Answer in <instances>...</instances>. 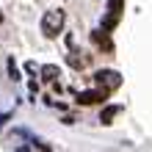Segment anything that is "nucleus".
Returning <instances> with one entry per match:
<instances>
[{"label": "nucleus", "mask_w": 152, "mask_h": 152, "mask_svg": "<svg viewBox=\"0 0 152 152\" xmlns=\"http://www.w3.org/2000/svg\"><path fill=\"white\" fill-rule=\"evenodd\" d=\"M61 28H64V8H50V11H44L42 17V33L47 39H56Z\"/></svg>", "instance_id": "nucleus-1"}, {"label": "nucleus", "mask_w": 152, "mask_h": 152, "mask_svg": "<svg viewBox=\"0 0 152 152\" xmlns=\"http://www.w3.org/2000/svg\"><path fill=\"white\" fill-rule=\"evenodd\" d=\"M94 83L111 94V91H116V88L122 86V75L116 72V69H100V72H94Z\"/></svg>", "instance_id": "nucleus-2"}, {"label": "nucleus", "mask_w": 152, "mask_h": 152, "mask_svg": "<svg viewBox=\"0 0 152 152\" xmlns=\"http://www.w3.org/2000/svg\"><path fill=\"white\" fill-rule=\"evenodd\" d=\"M105 100H108V91L105 88H91V91H77V105H102Z\"/></svg>", "instance_id": "nucleus-3"}, {"label": "nucleus", "mask_w": 152, "mask_h": 152, "mask_svg": "<svg viewBox=\"0 0 152 152\" xmlns=\"http://www.w3.org/2000/svg\"><path fill=\"white\" fill-rule=\"evenodd\" d=\"M122 11H124V0H108V14H105V20H102V28L113 31L116 22H119V17H122Z\"/></svg>", "instance_id": "nucleus-4"}, {"label": "nucleus", "mask_w": 152, "mask_h": 152, "mask_svg": "<svg viewBox=\"0 0 152 152\" xmlns=\"http://www.w3.org/2000/svg\"><path fill=\"white\" fill-rule=\"evenodd\" d=\"M91 39H94V44H97L100 50L113 53V42H111V36H108V31H105V28H97V31L91 33Z\"/></svg>", "instance_id": "nucleus-5"}, {"label": "nucleus", "mask_w": 152, "mask_h": 152, "mask_svg": "<svg viewBox=\"0 0 152 152\" xmlns=\"http://www.w3.org/2000/svg\"><path fill=\"white\" fill-rule=\"evenodd\" d=\"M39 75L47 80V83H56V77H61V69H58L56 64H44V66L39 69Z\"/></svg>", "instance_id": "nucleus-6"}, {"label": "nucleus", "mask_w": 152, "mask_h": 152, "mask_svg": "<svg viewBox=\"0 0 152 152\" xmlns=\"http://www.w3.org/2000/svg\"><path fill=\"white\" fill-rule=\"evenodd\" d=\"M119 111H122L119 105H105L102 113H100V122H102V124H111V122H113V116L119 113Z\"/></svg>", "instance_id": "nucleus-7"}, {"label": "nucleus", "mask_w": 152, "mask_h": 152, "mask_svg": "<svg viewBox=\"0 0 152 152\" xmlns=\"http://www.w3.org/2000/svg\"><path fill=\"white\" fill-rule=\"evenodd\" d=\"M66 64L72 66V69H83L86 66V58H80L77 53H69V56H66Z\"/></svg>", "instance_id": "nucleus-8"}, {"label": "nucleus", "mask_w": 152, "mask_h": 152, "mask_svg": "<svg viewBox=\"0 0 152 152\" xmlns=\"http://www.w3.org/2000/svg\"><path fill=\"white\" fill-rule=\"evenodd\" d=\"M8 75H11V80H20V69H17L14 58H8Z\"/></svg>", "instance_id": "nucleus-9"}, {"label": "nucleus", "mask_w": 152, "mask_h": 152, "mask_svg": "<svg viewBox=\"0 0 152 152\" xmlns=\"http://www.w3.org/2000/svg\"><path fill=\"white\" fill-rule=\"evenodd\" d=\"M0 20H3V14H0Z\"/></svg>", "instance_id": "nucleus-10"}]
</instances>
